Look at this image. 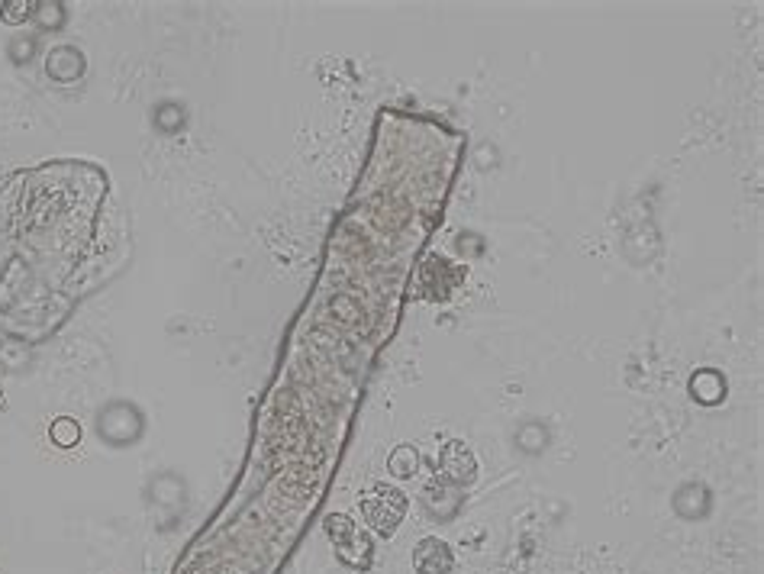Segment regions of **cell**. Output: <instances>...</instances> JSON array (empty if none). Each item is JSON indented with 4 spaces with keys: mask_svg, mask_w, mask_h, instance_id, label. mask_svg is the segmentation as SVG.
I'll return each instance as SVG.
<instances>
[{
    "mask_svg": "<svg viewBox=\"0 0 764 574\" xmlns=\"http://www.w3.org/2000/svg\"><path fill=\"white\" fill-rule=\"evenodd\" d=\"M326 533H329V539L336 542V552H339V558L345 565H355V568H362L368 558H371V542H368V536L358 529L349 516H329V523H326Z\"/></svg>",
    "mask_w": 764,
    "mask_h": 574,
    "instance_id": "obj_3",
    "label": "cell"
},
{
    "mask_svg": "<svg viewBox=\"0 0 764 574\" xmlns=\"http://www.w3.org/2000/svg\"><path fill=\"white\" fill-rule=\"evenodd\" d=\"M413 568L416 574H452L455 555L449 549V542H442L436 536L420 539V545L413 549Z\"/></svg>",
    "mask_w": 764,
    "mask_h": 574,
    "instance_id": "obj_5",
    "label": "cell"
},
{
    "mask_svg": "<svg viewBox=\"0 0 764 574\" xmlns=\"http://www.w3.org/2000/svg\"><path fill=\"white\" fill-rule=\"evenodd\" d=\"M439 468H442V478L452 484H471L478 478V462H474V452L465 446V442H449V446H442Z\"/></svg>",
    "mask_w": 764,
    "mask_h": 574,
    "instance_id": "obj_4",
    "label": "cell"
},
{
    "mask_svg": "<svg viewBox=\"0 0 764 574\" xmlns=\"http://www.w3.org/2000/svg\"><path fill=\"white\" fill-rule=\"evenodd\" d=\"M387 468L397 478H413L416 468H420V455H416L413 446H397L391 455H387Z\"/></svg>",
    "mask_w": 764,
    "mask_h": 574,
    "instance_id": "obj_6",
    "label": "cell"
},
{
    "mask_svg": "<svg viewBox=\"0 0 764 574\" xmlns=\"http://www.w3.org/2000/svg\"><path fill=\"white\" fill-rule=\"evenodd\" d=\"M403 513H407V494L397 491V487L374 484V491L368 497H362V516L374 533H381V536L397 533Z\"/></svg>",
    "mask_w": 764,
    "mask_h": 574,
    "instance_id": "obj_1",
    "label": "cell"
},
{
    "mask_svg": "<svg viewBox=\"0 0 764 574\" xmlns=\"http://www.w3.org/2000/svg\"><path fill=\"white\" fill-rule=\"evenodd\" d=\"M49 436H52V442H55V446H59V449H71V446H78L81 429H78V423H75V420H68V416H62V420H55V423H52Z\"/></svg>",
    "mask_w": 764,
    "mask_h": 574,
    "instance_id": "obj_8",
    "label": "cell"
},
{
    "mask_svg": "<svg viewBox=\"0 0 764 574\" xmlns=\"http://www.w3.org/2000/svg\"><path fill=\"white\" fill-rule=\"evenodd\" d=\"M690 387H694V397H700L703 404H716V400L726 394L723 378L713 375V371H700V375L690 381Z\"/></svg>",
    "mask_w": 764,
    "mask_h": 574,
    "instance_id": "obj_7",
    "label": "cell"
},
{
    "mask_svg": "<svg viewBox=\"0 0 764 574\" xmlns=\"http://www.w3.org/2000/svg\"><path fill=\"white\" fill-rule=\"evenodd\" d=\"M97 433H100V439H107L110 446H117V449L133 446V442L142 436V413L133 404H123V400L107 404L97 416Z\"/></svg>",
    "mask_w": 764,
    "mask_h": 574,
    "instance_id": "obj_2",
    "label": "cell"
}]
</instances>
